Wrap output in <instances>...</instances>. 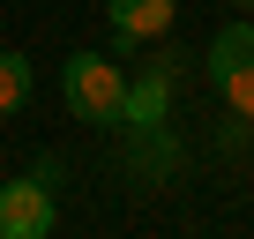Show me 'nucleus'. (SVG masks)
Returning a JSON list of instances; mask_svg holds the SVG:
<instances>
[{"label": "nucleus", "mask_w": 254, "mask_h": 239, "mask_svg": "<svg viewBox=\"0 0 254 239\" xmlns=\"http://www.w3.org/2000/svg\"><path fill=\"white\" fill-rule=\"evenodd\" d=\"M172 67H180V60H150L135 82H127V127H157V120H165V97H172Z\"/></svg>", "instance_id": "obj_4"}, {"label": "nucleus", "mask_w": 254, "mask_h": 239, "mask_svg": "<svg viewBox=\"0 0 254 239\" xmlns=\"http://www.w3.org/2000/svg\"><path fill=\"white\" fill-rule=\"evenodd\" d=\"M172 8H180V0H112V38H120V53L127 45H150V38H165L172 30Z\"/></svg>", "instance_id": "obj_3"}, {"label": "nucleus", "mask_w": 254, "mask_h": 239, "mask_svg": "<svg viewBox=\"0 0 254 239\" xmlns=\"http://www.w3.org/2000/svg\"><path fill=\"white\" fill-rule=\"evenodd\" d=\"M60 209H53V187L45 179H8L0 187V239H53Z\"/></svg>", "instance_id": "obj_2"}, {"label": "nucleus", "mask_w": 254, "mask_h": 239, "mask_svg": "<svg viewBox=\"0 0 254 239\" xmlns=\"http://www.w3.org/2000/svg\"><path fill=\"white\" fill-rule=\"evenodd\" d=\"M217 90H224V105H232L239 120H254V60H247V67H232Z\"/></svg>", "instance_id": "obj_8"}, {"label": "nucleus", "mask_w": 254, "mask_h": 239, "mask_svg": "<svg viewBox=\"0 0 254 239\" xmlns=\"http://www.w3.org/2000/svg\"><path fill=\"white\" fill-rule=\"evenodd\" d=\"M247 127H254V120H247ZM247 157H254V135H247Z\"/></svg>", "instance_id": "obj_9"}, {"label": "nucleus", "mask_w": 254, "mask_h": 239, "mask_svg": "<svg viewBox=\"0 0 254 239\" xmlns=\"http://www.w3.org/2000/svg\"><path fill=\"white\" fill-rule=\"evenodd\" d=\"M239 8H254V0H239Z\"/></svg>", "instance_id": "obj_10"}, {"label": "nucleus", "mask_w": 254, "mask_h": 239, "mask_svg": "<svg viewBox=\"0 0 254 239\" xmlns=\"http://www.w3.org/2000/svg\"><path fill=\"white\" fill-rule=\"evenodd\" d=\"M247 60H254V23H224V30H217V45H209V75L224 82V75H232V67H247Z\"/></svg>", "instance_id": "obj_6"}, {"label": "nucleus", "mask_w": 254, "mask_h": 239, "mask_svg": "<svg viewBox=\"0 0 254 239\" xmlns=\"http://www.w3.org/2000/svg\"><path fill=\"white\" fill-rule=\"evenodd\" d=\"M60 90H67L75 120H90V127H127V67H112L105 53H75L60 67Z\"/></svg>", "instance_id": "obj_1"}, {"label": "nucleus", "mask_w": 254, "mask_h": 239, "mask_svg": "<svg viewBox=\"0 0 254 239\" xmlns=\"http://www.w3.org/2000/svg\"><path fill=\"white\" fill-rule=\"evenodd\" d=\"M127 157H135L142 179H165V165H172V135H165V120H157V127H127Z\"/></svg>", "instance_id": "obj_5"}, {"label": "nucleus", "mask_w": 254, "mask_h": 239, "mask_svg": "<svg viewBox=\"0 0 254 239\" xmlns=\"http://www.w3.org/2000/svg\"><path fill=\"white\" fill-rule=\"evenodd\" d=\"M23 105H30V60L0 45V112H23Z\"/></svg>", "instance_id": "obj_7"}]
</instances>
